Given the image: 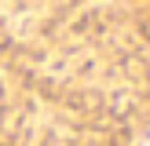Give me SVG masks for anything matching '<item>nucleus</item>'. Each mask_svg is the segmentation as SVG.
I'll list each match as a JSON object with an SVG mask.
<instances>
[{"label":"nucleus","instance_id":"obj_1","mask_svg":"<svg viewBox=\"0 0 150 146\" xmlns=\"http://www.w3.org/2000/svg\"><path fill=\"white\" fill-rule=\"evenodd\" d=\"M146 146H150V142H146Z\"/></svg>","mask_w":150,"mask_h":146}]
</instances>
